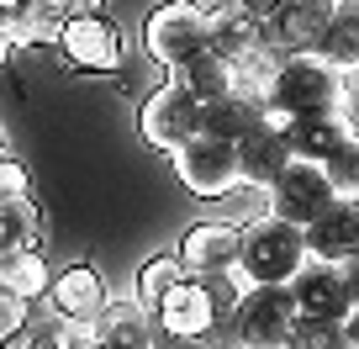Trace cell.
I'll return each instance as SVG.
<instances>
[{
    "instance_id": "obj_1",
    "label": "cell",
    "mask_w": 359,
    "mask_h": 349,
    "mask_svg": "<svg viewBox=\"0 0 359 349\" xmlns=\"http://www.w3.org/2000/svg\"><path fill=\"white\" fill-rule=\"evenodd\" d=\"M306 265V238L291 217L259 206L254 217L238 223V265L233 275L243 286H285Z\"/></svg>"
},
{
    "instance_id": "obj_2",
    "label": "cell",
    "mask_w": 359,
    "mask_h": 349,
    "mask_svg": "<svg viewBox=\"0 0 359 349\" xmlns=\"http://www.w3.org/2000/svg\"><path fill=\"white\" fill-rule=\"evenodd\" d=\"M296 317H302V307H296L291 286H243V296L227 312V344L233 349H285Z\"/></svg>"
},
{
    "instance_id": "obj_3",
    "label": "cell",
    "mask_w": 359,
    "mask_h": 349,
    "mask_svg": "<svg viewBox=\"0 0 359 349\" xmlns=\"http://www.w3.org/2000/svg\"><path fill=\"white\" fill-rule=\"evenodd\" d=\"M164 159H169V169H175V180L185 185L196 202H222V196H233L238 185H243V175H238V143L212 138V133H201V127L180 148H169Z\"/></svg>"
},
{
    "instance_id": "obj_4",
    "label": "cell",
    "mask_w": 359,
    "mask_h": 349,
    "mask_svg": "<svg viewBox=\"0 0 359 349\" xmlns=\"http://www.w3.org/2000/svg\"><path fill=\"white\" fill-rule=\"evenodd\" d=\"M212 43V11L191 6V0H158L143 22V53L148 64H158L164 74H175L191 53Z\"/></svg>"
},
{
    "instance_id": "obj_5",
    "label": "cell",
    "mask_w": 359,
    "mask_h": 349,
    "mask_svg": "<svg viewBox=\"0 0 359 349\" xmlns=\"http://www.w3.org/2000/svg\"><path fill=\"white\" fill-rule=\"evenodd\" d=\"M264 101L291 117H327L338 106V69L323 53H285L280 69L269 74Z\"/></svg>"
},
{
    "instance_id": "obj_6",
    "label": "cell",
    "mask_w": 359,
    "mask_h": 349,
    "mask_svg": "<svg viewBox=\"0 0 359 349\" xmlns=\"http://www.w3.org/2000/svg\"><path fill=\"white\" fill-rule=\"evenodd\" d=\"M148 312H154V334L180 338V344H217V334H222V312L201 275H180Z\"/></svg>"
},
{
    "instance_id": "obj_7",
    "label": "cell",
    "mask_w": 359,
    "mask_h": 349,
    "mask_svg": "<svg viewBox=\"0 0 359 349\" xmlns=\"http://www.w3.org/2000/svg\"><path fill=\"white\" fill-rule=\"evenodd\" d=\"M196 127H201V101H196L175 74H164L154 91L143 96V106H137V138H143L154 154L180 148Z\"/></svg>"
},
{
    "instance_id": "obj_8",
    "label": "cell",
    "mask_w": 359,
    "mask_h": 349,
    "mask_svg": "<svg viewBox=\"0 0 359 349\" xmlns=\"http://www.w3.org/2000/svg\"><path fill=\"white\" fill-rule=\"evenodd\" d=\"M58 53H64L69 69H79V74H116L127 58L122 48V32H116V22L106 11H90V16H69L64 27H58Z\"/></svg>"
},
{
    "instance_id": "obj_9",
    "label": "cell",
    "mask_w": 359,
    "mask_h": 349,
    "mask_svg": "<svg viewBox=\"0 0 359 349\" xmlns=\"http://www.w3.org/2000/svg\"><path fill=\"white\" fill-rule=\"evenodd\" d=\"M264 202H269V212H280V217H291L296 228H306L317 212H327L338 196H333V180H327L323 159H296L291 154L280 164V175L269 180Z\"/></svg>"
},
{
    "instance_id": "obj_10",
    "label": "cell",
    "mask_w": 359,
    "mask_h": 349,
    "mask_svg": "<svg viewBox=\"0 0 359 349\" xmlns=\"http://www.w3.org/2000/svg\"><path fill=\"white\" fill-rule=\"evenodd\" d=\"M175 259H180V270H185V275H201V281L227 275L238 265V223H217V217H206V223L185 228Z\"/></svg>"
},
{
    "instance_id": "obj_11",
    "label": "cell",
    "mask_w": 359,
    "mask_h": 349,
    "mask_svg": "<svg viewBox=\"0 0 359 349\" xmlns=\"http://www.w3.org/2000/svg\"><path fill=\"white\" fill-rule=\"evenodd\" d=\"M285 286H291L296 307H302L306 317H338V323H344V317L354 312L348 286H344V270H338L333 259H306Z\"/></svg>"
},
{
    "instance_id": "obj_12",
    "label": "cell",
    "mask_w": 359,
    "mask_h": 349,
    "mask_svg": "<svg viewBox=\"0 0 359 349\" xmlns=\"http://www.w3.org/2000/svg\"><path fill=\"white\" fill-rule=\"evenodd\" d=\"M90 323H95V338L106 349H154V312L133 291H106L101 312Z\"/></svg>"
},
{
    "instance_id": "obj_13",
    "label": "cell",
    "mask_w": 359,
    "mask_h": 349,
    "mask_svg": "<svg viewBox=\"0 0 359 349\" xmlns=\"http://www.w3.org/2000/svg\"><path fill=\"white\" fill-rule=\"evenodd\" d=\"M43 302L53 307V317H95L106 302V275L95 265H85V259H74V265L48 275Z\"/></svg>"
},
{
    "instance_id": "obj_14",
    "label": "cell",
    "mask_w": 359,
    "mask_h": 349,
    "mask_svg": "<svg viewBox=\"0 0 359 349\" xmlns=\"http://www.w3.org/2000/svg\"><path fill=\"white\" fill-rule=\"evenodd\" d=\"M333 11H338V0H285L280 11H275V22H269V37L285 53H317Z\"/></svg>"
},
{
    "instance_id": "obj_15",
    "label": "cell",
    "mask_w": 359,
    "mask_h": 349,
    "mask_svg": "<svg viewBox=\"0 0 359 349\" xmlns=\"http://www.w3.org/2000/svg\"><path fill=\"white\" fill-rule=\"evenodd\" d=\"M306 238V259H344L359 249V206L354 202H333L327 212H317L312 223L302 228Z\"/></svg>"
},
{
    "instance_id": "obj_16",
    "label": "cell",
    "mask_w": 359,
    "mask_h": 349,
    "mask_svg": "<svg viewBox=\"0 0 359 349\" xmlns=\"http://www.w3.org/2000/svg\"><path fill=\"white\" fill-rule=\"evenodd\" d=\"M285 159H291L285 133H275V127H264V122H254L238 138V175H243L248 191H269V180L280 175Z\"/></svg>"
},
{
    "instance_id": "obj_17",
    "label": "cell",
    "mask_w": 359,
    "mask_h": 349,
    "mask_svg": "<svg viewBox=\"0 0 359 349\" xmlns=\"http://www.w3.org/2000/svg\"><path fill=\"white\" fill-rule=\"evenodd\" d=\"M264 37H269V22H259V16H248L238 0H227V6L212 11V43L206 48H217L222 58H233V69H238Z\"/></svg>"
},
{
    "instance_id": "obj_18",
    "label": "cell",
    "mask_w": 359,
    "mask_h": 349,
    "mask_svg": "<svg viewBox=\"0 0 359 349\" xmlns=\"http://www.w3.org/2000/svg\"><path fill=\"white\" fill-rule=\"evenodd\" d=\"M259 106H264V96H248V91H238V85H233V91L217 96V101H201V133L238 143V138L259 122Z\"/></svg>"
},
{
    "instance_id": "obj_19",
    "label": "cell",
    "mask_w": 359,
    "mask_h": 349,
    "mask_svg": "<svg viewBox=\"0 0 359 349\" xmlns=\"http://www.w3.org/2000/svg\"><path fill=\"white\" fill-rule=\"evenodd\" d=\"M48 275H53L48 249H6L0 254V291L22 296V302H43Z\"/></svg>"
},
{
    "instance_id": "obj_20",
    "label": "cell",
    "mask_w": 359,
    "mask_h": 349,
    "mask_svg": "<svg viewBox=\"0 0 359 349\" xmlns=\"http://www.w3.org/2000/svg\"><path fill=\"white\" fill-rule=\"evenodd\" d=\"M175 79L196 96V101H217V96H227L238 85V69H233V58H222L217 48H201V53H191L175 69Z\"/></svg>"
},
{
    "instance_id": "obj_21",
    "label": "cell",
    "mask_w": 359,
    "mask_h": 349,
    "mask_svg": "<svg viewBox=\"0 0 359 349\" xmlns=\"http://www.w3.org/2000/svg\"><path fill=\"white\" fill-rule=\"evenodd\" d=\"M48 244V212L37 196L0 202V254L6 249H43Z\"/></svg>"
},
{
    "instance_id": "obj_22",
    "label": "cell",
    "mask_w": 359,
    "mask_h": 349,
    "mask_svg": "<svg viewBox=\"0 0 359 349\" xmlns=\"http://www.w3.org/2000/svg\"><path fill=\"white\" fill-rule=\"evenodd\" d=\"M317 53L333 69H359V0H338V11H333V22H327Z\"/></svg>"
},
{
    "instance_id": "obj_23",
    "label": "cell",
    "mask_w": 359,
    "mask_h": 349,
    "mask_svg": "<svg viewBox=\"0 0 359 349\" xmlns=\"http://www.w3.org/2000/svg\"><path fill=\"white\" fill-rule=\"evenodd\" d=\"M344 138V127H338V117H291V127H285V143H291L296 159H327L333 154V143Z\"/></svg>"
},
{
    "instance_id": "obj_24",
    "label": "cell",
    "mask_w": 359,
    "mask_h": 349,
    "mask_svg": "<svg viewBox=\"0 0 359 349\" xmlns=\"http://www.w3.org/2000/svg\"><path fill=\"white\" fill-rule=\"evenodd\" d=\"M180 275H185V270H180L175 249H158V254H148L143 265H137V275H133V296H137L143 307H154L158 296H164L169 286L180 281Z\"/></svg>"
},
{
    "instance_id": "obj_25",
    "label": "cell",
    "mask_w": 359,
    "mask_h": 349,
    "mask_svg": "<svg viewBox=\"0 0 359 349\" xmlns=\"http://www.w3.org/2000/svg\"><path fill=\"white\" fill-rule=\"evenodd\" d=\"M323 169H327V180H333L338 202H359V138L354 133H344L333 143V154L323 159Z\"/></svg>"
},
{
    "instance_id": "obj_26",
    "label": "cell",
    "mask_w": 359,
    "mask_h": 349,
    "mask_svg": "<svg viewBox=\"0 0 359 349\" xmlns=\"http://www.w3.org/2000/svg\"><path fill=\"white\" fill-rule=\"evenodd\" d=\"M58 27H64V22H58V16H48L37 0H27L16 16H6V32H11L16 53H22V48H43V43H53Z\"/></svg>"
},
{
    "instance_id": "obj_27",
    "label": "cell",
    "mask_w": 359,
    "mask_h": 349,
    "mask_svg": "<svg viewBox=\"0 0 359 349\" xmlns=\"http://www.w3.org/2000/svg\"><path fill=\"white\" fill-rule=\"evenodd\" d=\"M285 349H348V334L338 317H296L291 338H285Z\"/></svg>"
},
{
    "instance_id": "obj_28",
    "label": "cell",
    "mask_w": 359,
    "mask_h": 349,
    "mask_svg": "<svg viewBox=\"0 0 359 349\" xmlns=\"http://www.w3.org/2000/svg\"><path fill=\"white\" fill-rule=\"evenodd\" d=\"M338 127L359 138V69H338V106H333Z\"/></svg>"
},
{
    "instance_id": "obj_29",
    "label": "cell",
    "mask_w": 359,
    "mask_h": 349,
    "mask_svg": "<svg viewBox=\"0 0 359 349\" xmlns=\"http://www.w3.org/2000/svg\"><path fill=\"white\" fill-rule=\"evenodd\" d=\"M16 196H32V164L6 148L0 154V202H16Z\"/></svg>"
},
{
    "instance_id": "obj_30",
    "label": "cell",
    "mask_w": 359,
    "mask_h": 349,
    "mask_svg": "<svg viewBox=\"0 0 359 349\" xmlns=\"http://www.w3.org/2000/svg\"><path fill=\"white\" fill-rule=\"evenodd\" d=\"M48 334H53L58 349H95V344H101L90 317H58V323H48Z\"/></svg>"
},
{
    "instance_id": "obj_31",
    "label": "cell",
    "mask_w": 359,
    "mask_h": 349,
    "mask_svg": "<svg viewBox=\"0 0 359 349\" xmlns=\"http://www.w3.org/2000/svg\"><path fill=\"white\" fill-rule=\"evenodd\" d=\"M32 328V302H22V296L0 291V344H11L16 334H27Z\"/></svg>"
},
{
    "instance_id": "obj_32",
    "label": "cell",
    "mask_w": 359,
    "mask_h": 349,
    "mask_svg": "<svg viewBox=\"0 0 359 349\" xmlns=\"http://www.w3.org/2000/svg\"><path fill=\"white\" fill-rule=\"evenodd\" d=\"M48 16H58V22H69V16H90V11H106V0H37Z\"/></svg>"
},
{
    "instance_id": "obj_33",
    "label": "cell",
    "mask_w": 359,
    "mask_h": 349,
    "mask_svg": "<svg viewBox=\"0 0 359 349\" xmlns=\"http://www.w3.org/2000/svg\"><path fill=\"white\" fill-rule=\"evenodd\" d=\"M338 270H344V286H348V302L359 307V249H354V254H344V259H338Z\"/></svg>"
},
{
    "instance_id": "obj_34",
    "label": "cell",
    "mask_w": 359,
    "mask_h": 349,
    "mask_svg": "<svg viewBox=\"0 0 359 349\" xmlns=\"http://www.w3.org/2000/svg\"><path fill=\"white\" fill-rule=\"evenodd\" d=\"M238 6H243L248 16H259V22H275V11H280L285 0H238Z\"/></svg>"
},
{
    "instance_id": "obj_35",
    "label": "cell",
    "mask_w": 359,
    "mask_h": 349,
    "mask_svg": "<svg viewBox=\"0 0 359 349\" xmlns=\"http://www.w3.org/2000/svg\"><path fill=\"white\" fill-rule=\"evenodd\" d=\"M22 349H58V344H53V334H48V328H37V334H32V338H27V344H22Z\"/></svg>"
},
{
    "instance_id": "obj_36",
    "label": "cell",
    "mask_w": 359,
    "mask_h": 349,
    "mask_svg": "<svg viewBox=\"0 0 359 349\" xmlns=\"http://www.w3.org/2000/svg\"><path fill=\"white\" fill-rule=\"evenodd\" d=\"M16 58V43H11V32H6V22H0V64H11Z\"/></svg>"
},
{
    "instance_id": "obj_37",
    "label": "cell",
    "mask_w": 359,
    "mask_h": 349,
    "mask_svg": "<svg viewBox=\"0 0 359 349\" xmlns=\"http://www.w3.org/2000/svg\"><path fill=\"white\" fill-rule=\"evenodd\" d=\"M344 334H348V344H354V349H359V307H354V312H348V317H344Z\"/></svg>"
},
{
    "instance_id": "obj_38",
    "label": "cell",
    "mask_w": 359,
    "mask_h": 349,
    "mask_svg": "<svg viewBox=\"0 0 359 349\" xmlns=\"http://www.w3.org/2000/svg\"><path fill=\"white\" fill-rule=\"evenodd\" d=\"M22 6H27V0H0V22H6V16H16Z\"/></svg>"
},
{
    "instance_id": "obj_39",
    "label": "cell",
    "mask_w": 359,
    "mask_h": 349,
    "mask_svg": "<svg viewBox=\"0 0 359 349\" xmlns=\"http://www.w3.org/2000/svg\"><path fill=\"white\" fill-rule=\"evenodd\" d=\"M6 148H11V143H6V127H0V154H6Z\"/></svg>"
},
{
    "instance_id": "obj_40",
    "label": "cell",
    "mask_w": 359,
    "mask_h": 349,
    "mask_svg": "<svg viewBox=\"0 0 359 349\" xmlns=\"http://www.w3.org/2000/svg\"><path fill=\"white\" fill-rule=\"evenodd\" d=\"M95 349H106V344H95Z\"/></svg>"
},
{
    "instance_id": "obj_41",
    "label": "cell",
    "mask_w": 359,
    "mask_h": 349,
    "mask_svg": "<svg viewBox=\"0 0 359 349\" xmlns=\"http://www.w3.org/2000/svg\"><path fill=\"white\" fill-rule=\"evenodd\" d=\"M0 349H6V344H0Z\"/></svg>"
},
{
    "instance_id": "obj_42",
    "label": "cell",
    "mask_w": 359,
    "mask_h": 349,
    "mask_svg": "<svg viewBox=\"0 0 359 349\" xmlns=\"http://www.w3.org/2000/svg\"><path fill=\"white\" fill-rule=\"evenodd\" d=\"M354 206H359V202H354Z\"/></svg>"
}]
</instances>
